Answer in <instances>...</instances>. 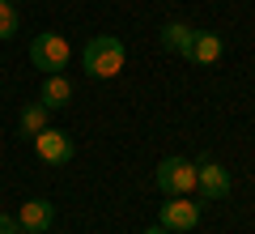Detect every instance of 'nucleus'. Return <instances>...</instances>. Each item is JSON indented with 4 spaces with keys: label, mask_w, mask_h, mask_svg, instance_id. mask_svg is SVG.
Masks as SVG:
<instances>
[{
    "label": "nucleus",
    "mask_w": 255,
    "mask_h": 234,
    "mask_svg": "<svg viewBox=\"0 0 255 234\" xmlns=\"http://www.w3.org/2000/svg\"><path fill=\"white\" fill-rule=\"evenodd\" d=\"M124 64H128V47H124V38H115V34H98V38H90V43L81 47V68L90 72L94 81L119 77Z\"/></svg>",
    "instance_id": "obj_1"
},
{
    "label": "nucleus",
    "mask_w": 255,
    "mask_h": 234,
    "mask_svg": "<svg viewBox=\"0 0 255 234\" xmlns=\"http://www.w3.org/2000/svg\"><path fill=\"white\" fill-rule=\"evenodd\" d=\"M17 234H34V230H17Z\"/></svg>",
    "instance_id": "obj_15"
},
{
    "label": "nucleus",
    "mask_w": 255,
    "mask_h": 234,
    "mask_svg": "<svg viewBox=\"0 0 255 234\" xmlns=\"http://www.w3.org/2000/svg\"><path fill=\"white\" fill-rule=\"evenodd\" d=\"M13 34H17V9H13L9 0H0V43L13 38Z\"/></svg>",
    "instance_id": "obj_12"
},
{
    "label": "nucleus",
    "mask_w": 255,
    "mask_h": 234,
    "mask_svg": "<svg viewBox=\"0 0 255 234\" xmlns=\"http://www.w3.org/2000/svg\"><path fill=\"white\" fill-rule=\"evenodd\" d=\"M221 55H226V38H221V34H213V30H196L187 60H191V64H204V68H213V64H217Z\"/></svg>",
    "instance_id": "obj_8"
},
{
    "label": "nucleus",
    "mask_w": 255,
    "mask_h": 234,
    "mask_svg": "<svg viewBox=\"0 0 255 234\" xmlns=\"http://www.w3.org/2000/svg\"><path fill=\"white\" fill-rule=\"evenodd\" d=\"M38 102H43L47 111H60L73 102V85H68V77L64 72H47L43 77V94H38Z\"/></svg>",
    "instance_id": "obj_9"
},
{
    "label": "nucleus",
    "mask_w": 255,
    "mask_h": 234,
    "mask_svg": "<svg viewBox=\"0 0 255 234\" xmlns=\"http://www.w3.org/2000/svg\"><path fill=\"white\" fill-rule=\"evenodd\" d=\"M157 226H166L170 234H187L200 226V205L191 196H166V205L157 209Z\"/></svg>",
    "instance_id": "obj_4"
},
{
    "label": "nucleus",
    "mask_w": 255,
    "mask_h": 234,
    "mask_svg": "<svg viewBox=\"0 0 255 234\" xmlns=\"http://www.w3.org/2000/svg\"><path fill=\"white\" fill-rule=\"evenodd\" d=\"M153 183L166 196H191L196 192V162H187V158H162Z\"/></svg>",
    "instance_id": "obj_3"
},
{
    "label": "nucleus",
    "mask_w": 255,
    "mask_h": 234,
    "mask_svg": "<svg viewBox=\"0 0 255 234\" xmlns=\"http://www.w3.org/2000/svg\"><path fill=\"white\" fill-rule=\"evenodd\" d=\"M47 119H51V111H47L43 102H26L21 115H17V128H21V136H38L47 128Z\"/></svg>",
    "instance_id": "obj_11"
},
{
    "label": "nucleus",
    "mask_w": 255,
    "mask_h": 234,
    "mask_svg": "<svg viewBox=\"0 0 255 234\" xmlns=\"http://www.w3.org/2000/svg\"><path fill=\"white\" fill-rule=\"evenodd\" d=\"M30 141H34V153L43 158L47 166H68V162H73V153H77L73 149V136L60 132V128H51V124H47L38 136H30Z\"/></svg>",
    "instance_id": "obj_5"
},
{
    "label": "nucleus",
    "mask_w": 255,
    "mask_h": 234,
    "mask_svg": "<svg viewBox=\"0 0 255 234\" xmlns=\"http://www.w3.org/2000/svg\"><path fill=\"white\" fill-rule=\"evenodd\" d=\"M196 188H200L204 200H226L234 183H230V171L221 162H209V158H204V162L196 166Z\"/></svg>",
    "instance_id": "obj_6"
},
{
    "label": "nucleus",
    "mask_w": 255,
    "mask_h": 234,
    "mask_svg": "<svg viewBox=\"0 0 255 234\" xmlns=\"http://www.w3.org/2000/svg\"><path fill=\"white\" fill-rule=\"evenodd\" d=\"M68 60H73V47H68V38L64 34H34V43H30V64L43 72H64L68 68Z\"/></svg>",
    "instance_id": "obj_2"
},
{
    "label": "nucleus",
    "mask_w": 255,
    "mask_h": 234,
    "mask_svg": "<svg viewBox=\"0 0 255 234\" xmlns=\"http://www.w3.org/2000/svg\"><path fill=\"white\" fill-rule=\"evenodd\" d=\"M145 234H170V230H166V226H149Z\"/></svg>",
    "instance_id": "obj_14"
},
{
    "label": "nucleus",
    "mask_w": 255,
    "mask_h": 234,
    "mask_svg": "<svg viewBox=\"0 0 255 234\" xmlns=\"http://www.w3.org/2000/svg\"><path fill=\"white\" fill-rule=\"evenodd\" d=\"M191 38H196V30L183 26V21H166V26L157 30V43H162L166 51L183 55V60H187V51H191Z\"/></svg>",
    "instance_id": "obj_10"
},
{
    "label": "nucleus",
    "mask_w": 255,
    "mask_h": 234,
    "mask_svg": "<svg viewBox=\"0 0 255 234\" xmlns=\"http://www.w3.org/2000/svg\"><path fill=\"white\" fill-rule=\"evenodd\" d=\"M51 222H55V205L51 200H26V205L17 209V226L21 230H34V234H47L51 230Z\"/></svg>",
    "instance_id": "obj_7"
},
{
    "label": "nucleus",
    "mask_w": 255,
    "mask_h": 234,
    "mask_svg": "<svg viewBox=\"0 0 255 234\" xmlns=\"http://www.w3.org/2000/svg\"><path fill=\"white\" fill-rule=\"evenodd\" d=\"M9 4H13V0H9Z\"/></svg>",
    "instance_id": "obj_16"
},
{
    "label": "nucleus",
    "mask_w": 255,
    "mask_h": 234,
    "mask_svg": "<svg viewBox=\"0 0 255 234\" xmlns=\"http://www.w3.org/2000/svg\"><path fill=\"white\" fill-rule=\"evenodd\" d=\"M17 230H21V226H17V213H13V217L0 213V234H17Z\"/></svg>",
    "instance_id": "obj_13"
}]
</instances>
